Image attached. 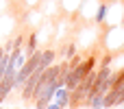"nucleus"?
<instances>
[{"label": "nucleus", "mask_w": 124, "mask_h": 109, "mask_svg": "<svg viewBox=\"0 0 124 109\" xmlns=\"http://www.w3.org/2000/svg\"><path fill=\"white\" fill-rule=\"evenodd\" d=\"M52 101L57 103V105H61V109L68 107L70 105V90L63 85V87H57L54 90V94H52Z\"/></svg>", "instance_id": "obj_1"}, {"label": "nucleus", "mask_w": 124, "mask_h": 109, "mask_svg": "<svg viewBox=\"0 0 124 109\" xmlns=\"http://www.w3.org/2000/svg\"><path fill=\"white\" fill-rule=\"evenodd\" d=\"M54 63V50L52 48H48V50H41V59H39V70H46L48 66H52Z\"/></svg>", "instance_id": "obj_2"}, {"label": "nucleus", "mask_w": 124, "mask_h": 109, "mask_svg": "<svg viewBox=\"0 0 124 109\" xmlns=\"http://www.w3.org/2000/svg\"><path fill=\"white\" fill-rule=\"evenodd\" d=\"M37 50V31H33L31 35H28V39H26V48H24V52L26 55H33Z\"/></svg>", "instance_id": "obj_3"}, {"label": "nucleus", "mask_w": 124, "mask_h": 109, "mask_svg": "<svg viewBox=\"0 0 124 109\" xmlns=\"http://www.w3.org/2000/svg\"><path fill=\"white\" fill-rule=\"evenodd\" d=\"M76 55V44H68L65 46V59H72Z\"/></svg>", "instance_id": "obj_4"}, {"label": "nucleus", "mask_w": 124, "mask_h": 109, "mask_svg": "<svg viewBox=\"0 0 124 109\" xmlns=\"http://www.w3.org/2000/svg\"><path fill=\"white\" fill-rule=\"evenodd\" d=\"M46 109H61V105H57V103H52V101H50V103L46 105Z\"/></svg>", "instance_id": "obj_5"}, {"label": "nucleus", "mask_w": 124, "mask_h": 109, "mask_svg": "<svg viewBox=\"0 0 124 109\" xmlns=\"http://www.w3.org/2000/svg\"><path fill=\"white\" fill-rule=\"evenodd\" d=\"M26 2H28V4H33V2H35V0H26Z\"/></svg>", "instance_id": "obj_6"}, {"label": "nucleus", "mask_w": 124, "mask_h": 109, "mask_svg": "<svg viewBox=\"0 0 124 109\" xmlns=\"http://www.w3.org/2000/svg\"><path fill=\"white\" fill-rule=\"evenodd\" d=\"M87 109H92V107H87Z\"/></svg>", "instance_id": "obj_7"}, {"label": "nucleus", "mask_w": 124, "mask_h": 109, "mask_svg": "<svg viewBox=\"0 0 124 109\" xmlns=\"http://www.w3.org/2000/svg\"><path fill=\"white\" fill-rule=\"evenodd\" d=\"M0 109H2V107H0Z\"/></svg>", "instance_id": "obj_8"}]
</instances>
